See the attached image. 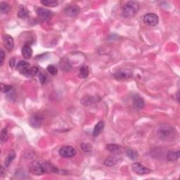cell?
Instances as JSON below:
<instances>
[{
	"label": "cell",
	"mask_w": 180,
	"mask_h": 180,
	"mask_svg": "<svg viewBox=\"0 0 180 180\" xmlns=\"http://www.w3.org/2000/svg\"><path fill=\"white\" fill-rule=\"evenodd\" d=\"M132 75H133V72L131 70L122 69L114 73L113 76L117 80H126L131 78Z\"/></svg>",
	"instance_id": "cell-5"
},
{
	"label": "cell",
	"mask_w": 180,
	"mask_h": 180,
	"mask_svg": "<svg viewBox=\"0 0 180 180\" xmlns=\"http://www.w3.org/2000/svg\"><path fill=\"white\" fill-rule=\"evenodd\" d=\"M80 147H81L82 151L86 152V153H90V152L92 151V145L89 144H87V143L81 144Z\"/></svg>",
	"instance_id": "cell-26"
},
{
	"label": "cell",
	"mask_w": 180,
	"mask_h": 180,
	"mask_svg": "<svg viewBox=\"0 0 180 180\" xmlns=\"http://www.w3.org/2000/svg\"><path fill=\"white\" fill-rule=\"evenodd\" d=\"M9 5L6 2H1L0 4V11L2 14H6L9 11Z\"/></svg>",
	"instance_id": "cell-25"
},
{
	"label": "cell",
	"mask_w": 180,
	"mask_h": 180,
	"mask_svg": "<svg viewBox=\"0 0 180 180\" xmlns=\"http://www.w3.org/2000/svg\"><path fill=\"white\" fill-rule=\"evenodd\" d=\"M76 149L71 146H63L59 150L60 156L63 158H66L74 157L76 155Z\"/></svg>",
	"instance_id": "cell-4"
},
{
	"label": "cell",
	"mask_w": 180,
	"mask_h": 180,
	"mask_svg": "<svg viewBox=\"0 0 180 180\" xmlns=\"http://www.w3.org/2000/svg\"><path fill=\"white\" fill-rule=\"evenodd\" d=\"M44 118L42 116L39 115H35L32 117H31L29 122L31 126L33 127V128H39L41 127L42 122H43Z\"/></svg>",
	"instance_id": "cell-9"
},
{
	"label": "cell",
	"mask_w": 180,
	"mask_h": 180,
	"mask_svg": "<svg viewBox=\"0 0 180 180\" xmlns=\"http://www.w3.org/2000/svg\"><path fill=\"white\" fill-rule=\"evenodd\" d=\"M174 133V128H172L171 126L166 125H162L158 129V134L162 139H169L170 137L173 136Z\"/></svg>",
	"instance_id": "cell-3"
},
{
	"label": "cell",
	"mask_w": 180,
	"mask_h": 180,
	"mask_svg": "<svg viewBox=\"0 0 180 180\" xmlns=\"http://www.w3.org/2000/svg\"><path fill=\"white\" fill-rule=\"evenodd\" d=\"M104 128V122L103 121H99L94 127L93 131V136L98 137L101 133Z\"/></svg>",
	"instance_id": "cell-16"
},
{
	"label": "cell",
	"mask_w": 180,
	"mask_h": 180,
	"mask_svg": "<svg viewBox=\"0 0 180 180\" xmlns=\"http://www.w3.org/2000/svg\"><path fill=\"white\" fill-rule=\"evenodd\" d=\"M127 156H128L132 161H137L139 158V154L136 151L132 149H129L127 151Z\"/></svg>",
	"instance_id": "cell-20"
},
{
	"label": "cell",
	"mask_w": 180,
	"mask_h": 180,
	"mask_svg": "<svg viewBox=\"0 0 180 180\" xmlns=\"http://www.w3.org/2000/svg\"><path fill=\"white\" fill-rule=\"evenodd\" d=\"M59 171V169L47 162H35L32 164L31 167V172L35 175H42L46 172L58 173Z\"/></svg>",
	"instance_id": "cell-1"
},
{
	"label": "cell",
	"mask_w": 180,
	"mask_h": 180,
	"mask_svg": "<svg viewBox=\"0 0 180 180\" xmlns=\"http://www.w3.org/2000/svg\"><path fill=\"white\" fill-rule=\"evenodd\" d=\"M28 16H29L28 10H27L24 6L21 5V6H20L19 10H18V16L20 18L24 19V18H26L27 17H28Z\"/></svg>",
	"instance_id": "cell-18"
},
{
	"label": "cell",
	"mask_w": 180,
	"mask_h": 180,
	"mask_svg": "<svg viewBox=\"0 0 180 180\" xmlns=\"http://www.w3.org/2000/svg\"><path fill=\"white\" fill-rule=\"evenodd\" d=\"M37 16L39 17V18L44 21H49V20L51 18L52 16H53V13H52L50 10L44 9V8L37 9Z\"/></svg>",
	"instance_id": "cell-8"
},
{
	"label": "cell",
	"mask_w": 180,
	"mask_h": 180,
	"mask_svg": "<svg viewBox=\"0 0 180 180\" xmlns=\"http://www.w3.org/2000/svg\"><path fill=\"white\" fill-rule=\"evenodd\" d=\"M4 46L6 47V49H8L9 51H12L14 49V38L11 36L9 35H6L4 37Z\"/></svg>",
	"instance_id": "cell-13"
},
{
	"label": "cell",
	"mask_w": 180,
	"mask_h": 180,
	"mask_svg": "<svg viewBox=\"0 0 180 180\" xmlns=\"http://www.w3.org/2000/svg\"><path fill=\"white\" fill-rule=\"evenodd\" d=\"M14 64H15V59L13 58V59H11V60H10V67L11 68H13L14 66Z\"/></svg>",
	"instance_id": "cell-32"
},
{
	"label": "cell",
	"mask_w": 180,
	"mask_h": 180,
	"mask_svg": "<svg viewBox=\"0 0 180 180\" xmlns=\"http://www.w3.org/2000/svg\"><path fill=\"white\" fill-rule=\"evenodd\" d=\"M40 2L44 6L49 7H54L58 6L59 4L58 1H55V0H42Z\"/></svg>",
	"instance_id": "cell-19"
},
{
	"label": "cell",
	"mask_w": 180,
	"mask_h": 180,
	"mask_svg": "<svg viewBox=\"0 0 180 180\" xmlns=\"http://www.w3.org/2000/svg\"><path fill=\"white\" fill-rule=\"evenodd\" d=\"M132 101H133V106L136 109L141 110L144 108V101L139 95H134L133 98H132Z\"/></svg>",
	"instance_id": "cell-11"
},
{
	"label": "cell",
	"mask_w": 180,
	"mask_h": 180,
	"mask_svg": "<svg viewBox=\"0 0 180 180\" xmlns=\"http://www.w3.org/2000/svg\"><path fill=\"white\" fill-rule=\"evenodd\" d=\"M106 149L109 151L110 152H111L112 153L115 154H118L121 152L122 148L121 146L117 144H108L106 146Z\"/></svg>",
	"instance_id": "cell-17"
},
{
	"label": "cell",
	"mask_w": 180,
	"mask_h": 180,
	"mask_svg": "<svg viewBox=\"0 0 180 180\" xmlns=\"http://www.w3.org/2000/svg\"><path fill=\"white\" fill-rule=\"evenodd\" d=\"M38 72H39V70L37 67L29 66L28 68H27L26 69H25L24 71H22L21 73L26 77H32L35 76Z\"/></svg>",
	"instance_id": "cell-12"
},
{
	"label": "cell",
	"mask_w": 180,
	"mask_h": 180,
	"mask_svg": "<svg viewBox=\"0 0 180 180\" xmlns=\"http://www.w3.org/2000/svg\"><path fill=\"white\" fill-rule=\"evenodd\" d=\"M47 71L49 72V73L52 75V76H55V75H56L57 72H58V69H57V68L53 66V65H49L47 68Z\"/></svg>",
	"instance_id": "cell-27"
},
{
	"label": "cell",
	"mask_w": 180,
	"mask_h": 180,
	"mask_svg": "<svg viewBox=\"0 0 180 180\" xmlns=\"http://www.w3.org/2000/svg\"><path fill=\"white\" fill-rule=\"evenodd\" d=\"M64 12L67 16L74 17L79 14L80 8L76 5H72V6H67L65 9Z\"/></svg>",
	"instance_id": "cell-10"
},
{
	"label": "cell",
	"mask_w": 180,
	"mask_h": 180,
	"mask_svg": "<svg viewBox=\"0 0 180 180\" xmlns=\"http://www.w3.org/2000/svg\"><path fill=\"white\" fill-rule=\"evenodd\" d=\"M15 157H16V153L14 151H11L8 155V156L6 157V160H5V166L8 167L11 162L14 161Z\"/></svg>",
	"instance_id": "cell-22"
},
{
	"label": "cell",
	"mask_w": 180,
	"mask_h": 180,
	"mask_svg": "<svg viewBox=\"0 0 180 180\" xmlns=\"http://www.w3.org/2000/svg\"><path fill=\"white\" fill-rule=\"evenodd\" d=\"M30 66V64L27 63L26 61H20L18 64H17V70L21 72L22 71H24L25 69H26L27 68Z\"/></svg>",
	"instance_id": "cell-21"
},
{
	"label": "cell",
	"mask_w": 180,
	"mask_h": 180,
	"mask_svg": "<svg viewBox=\"0 0 180 180\" xmlns=\"http://www.w3.org/2000/svg\"><path fill=\"white\" fill-rule=\"evenodd\" d=\"M132 168L135 173L139 174V175L149 174L151 172V170L148 168V167L144 166L140 162H134V163L132 164Z\"/></svg>",
	"instance_id": "cell-7"
},
{
	"label": "cell",
	"mask_w": 180,
	"mask_h": 180,
	"mask_svg": "<svg viewBox=\"0 0 180 180\" xmlns=\"http://www.w3.org/2000/svg\"><path fill=\"white\" fill-rule=\"evenodd\" d=\"M117 159L116 158L113 157H110L108 158H107L106 161H104V165L106 166H108V167H111L115 166L117 163Z\"/></svg>",
	"instance_id": "cell-23"
},
{
	"label": "cell",
	"mask_w": 180,
	"mask_h": 180,
	"mask_svg": "<svg viewBox=\"0 0 180 180\" xmlns=\"http://www.w3.org/2000/svg\"><path fill=\"white\" fill-rule=\"evenodd\" d=\"M4 58H5V54L3 50H1L0 51V66H2L3 63L4 61Z\"/></svg>",
	"instance_id": "cell-31"
},
{
	"label": "cell",
	"mask_w": 180,
	"mask_h": 180,
	"mask_svg": "<svg viewBox=\"0 0 180 180\" xmlns=\"http://www.w3.org/2000/svg\"><path fill=\"white\" fill-rule=\"evenodd\" d=\"M1 89L3 93H7L9 91L12 89V86L11 85H6V84H4L3 83L1 84Z\"/></svg>",
	"instance_id": "cell-29"
},
{
	"label": "cell",
	"mask_w": 180,
	"mask_h": 180,
	"mask_svg": "<svg viewBox=\"0 0 180 180\" xmlns=\"http://www.w3.org/2000/svg\"><path fill=\"white\" fill-rule=\"evenodd\" d=\"M7 137H8V131H7L6 128L2 129L1 132V141L2 142H4L6 140Z\"/></svg>",
	"instance_id": "cell-28"
},
{
	"label": "cell",
	"mask_w": 180,
	"mask_h": 180,
	"mask_svg": "<svg viewBox=\"0 0 180 180\" xmlns=\"http://www.w3.org/2000/svg\"><path fill=\"white\" fill-rule=\"evenodd\" d=\"M139 4L134 1H129L124 5L122 8V15L125 18H132L139 11Z\"/></svg>",
	"instance_id": "cell-2"
},
{
	"label": "cell",
	"mask_w": 180,
	"mask_h": 180,
	"mask_svg": "<svg viewBox=\"0 0 180 180\" xmlns=\"http://www.w3.org/2000/svg\"><path fill=\"white\" fill-rule=\"evenodd\" d=\"M39 81L42 84H44L45 82L47 80V76L44 75L42 72H39Z\"/></svg>",
	"instance_id": "cell-30"
},
{
	"label": "cell",
	"mask_w": 180,
	"mask_h": 180,
	"mask_svg": "<svg viewBox=\"0 0 180 180\" xmlns=\"http://www.w3.org/2000/svg\"><path fill=\"white\" fill-rule=\"evenodd\" d=\"M158 16L156 14L150 13L145 15L144 17V22L145 24L149 26H155L158 23Z\"/></svg>",
	"instance_id": "cell-6"
},
{
	"label": "cell",
	"mask_w": 180,
	"mask_h": 180,
	"mask_svg": "<svg viewBox=\"0 0 180 180\" xmlns=\"http://www.w3.org/2000/svg\"><path fill=\"white\" fill-rule=\"evenodd\" d=\"M22 56L26 59H30L32 55V49L29 45H25L22 48Z\"/></svg>",
	"instance_id": "cell-14"
},
{
	"label": "cell",
	"mask_w": 180,
	"mask_h": 180,
	"mask_svg": "<svg viewBox=\"0 0 180 180\" xmlns=\"http://www.w3.org/2000/svg\"><path fill=\"white\" fill-rule=\"evenodd\" d=\"M89 75V69L87 66H84L81 67L80 70V77L82 78H86Z\"/></svg>",
	"instance_id": "cell-24"
},
{
	"label": "cell",
	"mask_w": 180,
	"mask_h": 180,
	"mask_svg": "<svg viewBox=\"0 0 180 180\" xmlns=\"http://www.w3.org/2000/svg\"><path fill=\"white\" fill-rule=\"evenodd\" d=\"M179 158V151H170L167 154V160L168 161H176Z\"/></svg>",
	"instance_id": "cell-15"
}]
</instances>
